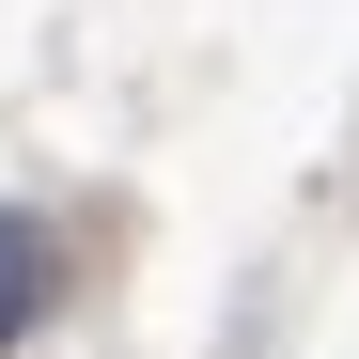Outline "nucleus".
Instances as JSON below:
<instances>
[{
	"mask_svg": "<svg viewBox=\"0 0 359 359\" xmlns=\"http://www.w3.org/2000/svg\"><path fill=\"white\" fill-rule=\"evenodd\" d=\"M63 297V250H47V219L0 203V344H32V313Z\"/></svg>",
	"mask_w": 359,
	"mask_h": 359,
	"instance_id": "nucleus-1",
	"label": "nucleus"
}]
</instances>
